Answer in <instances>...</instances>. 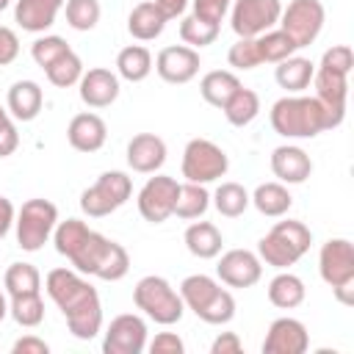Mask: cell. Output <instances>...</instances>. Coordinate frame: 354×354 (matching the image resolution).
<instances>
[{
    "label": "cell",
    "mask_w": 354,
    "mask_h": 354,
    "mask_svg": "<svg viewBox=\"0 0 354 354\" xmlns=\"http://www.w3.org/2000/svg\"><path fill=\"white\" fill-rule=\"evenodd\" d=\"M133 304L155 324L160 326H171L180 324L185 315V304L180 299V293L171 288V282L166 277L158 274H147L136 282L133 288Z\"/></svg>",
    "instance_id": "obj_5"
},
{
    "label": "cell",
    "mask_w": 354,
    "mask_h": 354,
    "mask_svg": "<svg viewBox=\"0 0 354 354\" xmlns=\"http://www.w3.org/2000/svg\"><path fill=\"white\" fill-rule=\"evenodd\" d=\"M221 288V282L218 279H213V277H207V274H188L183 282H180V299H183V304H185V310H191L194 315L210 301V296L216 293Z\"/></svg>",
    "instance_id": "obj_33"
},
{
    "label": "cell",
    "mask_w": 354,
    "mask_h": 354,
    "mask_svg": "<svg viewBox=\"0 0 354 354\" xmlns=\"http://www.w3.org/2000/svg\"><path fill=\"white\" fill-rule=\"evenodd\" d=\"M88 224L80 221V218H66V221H58L55 230H53V243H55V252L64 254L69 260V254L80 246V241L88 235Z\"/></svg>",
    "instance_id": "obj_42"
},
{
    "label": "cell",
    "mask_w": 354,
    "mask_h": 354,
    "mask_svg": "<svg viewBox=\"0 0 354 354\" xmlns=\"http://www.w3.org/2000/svg\"><path fill=\"white\" fill-rule=\"evenodd\" d=\"M227 64L232 69H241V72H249V69H257L263 61H260V50H257V41L254 39H238L230 50H227Z\"/></svg>",
    "instance_id": "obj_44"
},
{
    "label": "cell",
    "mask_w": 354,
    "mask_h": 354,
    "mask_svg": "<svg viewBox=\"0 0 354 354\" xmlns=\"http://www.w3.org/2000/svg\"><path fill=\"white\" fill-rule=\"evenodd\" d=\"M227 14L238 39H257L260 33L279 25L282 0H232Z\"/></svg>",
    "instance_id": "obj_10"
},
{
    "label": "cell",
    "mask_w": 354,
    "mask_h": 354,
    "mask_svg": "<svg viewBox=\"0 0 354 354\" xmlns=\"http://www.w3.org/2000/svg\"><path fill=\"white\" fill-rule=\"evenodd\" d=\"M196 318L205 321V324H210V326H224V324H230V321L235 318V296H232L227 288H218V290L210 296V301L196 313Z\"/></svg>",
    "instance_id": "obj_40"
},
{
    "label": "cell",
    "mask_w": 354,
    "mask_h": 354,
    "mask_svg": "<svg viewBox=\"0 0 354 354\" xmlns=\"http://www.w3.org/2000/svg\"><path fill=\"white\" fill-rule=\"evenodd\" d=\"M243 351V340L238 337V332H218L216 340L210 343V354H241Z\"/></svg>",
    "instance_id": "obj_50"
},
{
    "label": "cell",
    "mask_w": 354,
    "mask_h": 354,
    "mask_svg": "<svg viewBox=\"0 0 354 354\" xmlns=\"http://www.w3.org/2000/svg\"><path fill=\"white\" fill-rule=\"evenodd\" d=\"M130 194H133V180L127 177V171L111 169V171H102L97 183L80 194V210L88 218H102L119 210L130 199Z\"/></svg>",
    "instance_id": "obj_7"
},
{
    "label": "cell",
    "mask_w": 354,
    "mask_h": 354,
    "mask_svg": "<svg viewBox=\"0 0 354 354\" xmlns=\"http://www.w3.org/2000/svg\"><path fill=\"white\" fill-rule=\"evenodd\" d=\"M83 61H80V55L77 53H64L61 58H55L47 69H44V75H47V80L55 86V88H69V86H77V80L83 77Z\"/></svg>",
    "instance_id": "obj_39"
},
{
    "label": "cell",
    "mask_w": 354,
    "mask_h": 354,
    "mask_svg": "<svg viewBox=\"0 0 354 354\" xmlns=\"http://www.w3.org/2000/svg\"><path fill=\"white\" fill-rule=\"evenodd\" d=\"M122 91V83H119V75L105 69V66H91L88 72H83V77L77 80V94L83 100V105L100 111V108H108L116 102Z\"/></svg>",
    "instance_id": "obj_17"
},
{
    "label": "cell",
    "mask_w": 354,
    "mask_h": 354,
    "mask_svg": "<svg viewBox=\"0 0 354 354\" xmlns=\"http://www.w3.org/2000/svg\"><path fill=\"white\" fill-rule=\"evenodd\" d=\"M11 3H14V0H0V11H6V8L11 6Z\"/></svg>",
    "instance_id": "obj_55"
},
{
    "label": "cell",
    "mask_w": 354,
    "mask_h": 354,
    "mask_svg": "<svg viewBox=\"0 0 354 354\" xmlns=\"http://www.w3.org/2000/svg\"><path fill=\"white\" fill-rule=\"evenodd\" d=\"M66 0H14V22L28 33H44L55 25Z\"/></svg>",
    "instance_id": "obj_22"
},
{
    "label": "cell",
    "mask_w": 354,
    "mask_h": 354,
    "mask_svg": "<svg viewBox=\"0 0 354 354\" xmlns=\"http://www.w3.org/2000/svg\"><path fill=\"white\" fill-rule=\"evenodd\" d=\"M44 88L36 80H17L6 94V108L17 122H33L41 113Z\"/></svg>",
    "instance_id": "obj_23"
},
{
    "label": "cell",
    "mask_w": 354,
    "mask_h": 354,
    "mask_svg": "<svg viewBox=\"0 0 354 354\" xmlns=\"http://www.w3.org/2000/svg\"><path fill=\"white\" fill-rule=\"evenodd\" d=\"M307 348H310L307 326L299 318H290V315L274 318L266 337H263V351L266 354H304Z\"/></svg>",
    "instance_id": "obj_16"
},
{
    "label": "cell",
    "mask_w": 354,
    "mask_h": 354,
    "mask_svg": "<svg viewBox=\"0 0 354 354\" xmlns=\"http://www.w3.org/2000/svg\"><path fill=\"white\" fill-rule=\"evenodd\" d=\"M324 22H326V8L321 0H290L288 6H282L279 14V28L293 39L299 50L310 47L321 36Z\"/></svg>",
    "instance_id": "obj_9"
},
{
    "label": "cell",
    "mask_w": 354,
    "mask_h": 354,
    "mask_svg": "<svg viewBox=\"0 0 354 354\" xmlns=\"http://www.w3.org/2000/svg\"><path fill=\"white\" fill-rule=\"evenodd\" d=\"M221 113H224V119L232 127L252 124L257 119V113H260V97H257V91L246 88V86H238L235 94L221 105Z\"/></svg>",
    "instance_id": "obj_32"
},
{
    "label": "cell",
    "mask_w": 354,
    "mask_h": 354,
    "mask_svg": "<svg viewBox=\"0 0 354 354\" xmlns=\"http://www.w3.org/2000/svg\"><path fill=\"white\" fill-rule=\"evenodd\" d=\"M64 14H66V25L72 30H94L100 22V0H66L64 3Z\"/></svg>",
    "instance_id": "obj_41"
},
{
    "label": "cell",
    "mask_w": 354,
    "mask_h": 354,
    "mask_svg": "<svg viewBox=\"0 0 354 354\" xmlns=\"http://www.w3.org/2000/svg\"><path fill=\"white\" fill-rule=\"evenodd\" d=\"M166 141L155 133H138L127 141V166L138 174H155L166 163Z\"/></svg>",
    "instance_id": "obj_21"
},
{
    "label": "cell",
    "mask_w": 354,
    "mask_h": 354,
    "mask_svg": "<svg viewBox=\"0 0 354 354\" xmlns=\"http://www.w3.org/2000/svg\"><path fill=\"white\" fill-rule=\"evenodd\" d=\"M254 41H257V50H260V61L263 64H279V61L296 55V50H299L293 44V39L282 28H271V30L260 33Z\"/></svg>",
    "instance_id": "obj_36"
},
{
    "label": "cell",
    "mask_w": 354,
    "mask_h": 354,
    "mask_svg": "<svg viewBox=\"0 0 354 354\" xmlns=\"http://www.w3.org/2000/svg\"><path fill=\"white\" fill-rule=\"evenodd\" d=\"M249 199H252V205L257 207V213H260V216H268V218H282V216L290 210V205H293V196H290L288 185L279 183V180L260 183V185L249 194Z\"/></svg>",
    "instance_id": "obj_26"
},
{
    "label": "cell",
    "mask_w": 354,
    "mask_h": 354,
    "mask_svg": "<svg viewBox=\"0 0 354 354\" xmlns=\"http://www.w3.org/2000/svg\"><path fill=\"white\" fill-rule=\"evenodd\" d=\"M318 274L332 290L354 285V243L348 238H329L318 252Z\"/></svg>",
    "instance_id": "obj_13"
},
{
    "label": "cell",
    "mask_w": 354,
    "mask_h": 354,
    "mask_svg": "<svg viewBox=\"0 0 354 354\" xmlns=\"http://www.w3.org/2000/svg\"><path fill=\"white\" fill-rule=\"evenodd\" d=\"M69 263L83 277H97L102 282H119L130 271L127 249L94 230H88V235L80 241V246L69 254Z\"/></svg>",
    "instance_id": "obj_3"
},
{
    "label": "cell",
    "mask_w": 354,
    "mask_h": 354,
    "mask_svg": "<svg viewBox=\"0 0 354 354\" xmlns=\"http://www.w3.org/2000/svg\"><path fill=\"white\" fill-rule=\"evenodd\" d=\"M11 354H50V346L36 335H25V337L14 340Z\"/></svg>",
    "instance_id": "obj_51"
},
{
    "label": "cell",
    "mask_w": 354,
    "mask_h": 354,
    "mask_svg": "<svg viewBox=\"0 0 354 354\" xmlns=\"http://www.w3.org/2000/svg\"><path fill=\"white\" fill-rule=\"evenodd\" d=\"M191 6H194L191 14H196V17L207 19V22H218L221 25V19L227 17L232 0H191Z\"/></svg>",
    "instance_id": "obj_47"
},
{
    "label": "cell",
    "mask_w": 354,
    "mask_h": 354,
    "mask_svg": "<svg viewBox=\"0 0 354 354\" xmlns=\"http://www.w3.org/2000/svg\"><path fill=\"white\" fill-rule=\"evenodd\" d=\"M147 348H149V354H183L185 343L174 332H158L152 340H147Z\"/></svg>",
    "instance_id": "obj_48"
},
{
    "label": "cell",
    "mask_w": 354,
    "mask_h": 354,
    "mask_svg": "<svg viewBox=\"0 0 354 354\" xmlns=\"http://www.w3.org/2000/svg\"><path fill=\"white\" fill-rule=\"evenodd\" d=\"M268 122H271L274 133L288 141L315 138L326 130L340 127V122L321 105V100L315 94L313 97H304V94L279 97L268 111Z\"/></svg>",
    "instance_id": "obj_2"
},
{
    "label": "cell",
    "mask_w": 354,
    "mask_h": 354,
    "mask_svg": "<svg viewBox=\"0 0 354 354\" xmlns=\"http://www.w3.org/2000/svg\"><path fill=\"white\" fill-rule=\"evenodd\" d=\"M8 318V293L0 288V324Z\"/></svg>",
    "instance_id": "obj_54"
},
{
    "label": "cell",
    "mask_w": 354,
    "mask_h": 354,
    "mask_svg": "<svg viewBox=\"0 0 354 354\" xmlns=\"http://www.w3.org/2000/svg\"><path fill=\"white\" fill-rule=\"evenodd\" d=\"M3 290L8 296H22V293H39L41 290V274L33 263H11L3 277Z\"/></svg>",
    "instance_id": "obj_35"
},
{
    "label": "cell",
    "mask_w": 354,
    "mask_h": 354,
    "mask_svg": "<svg viewBox=\"0 0 354 354\" xmlns=\"http://www.w3.org/2000/svg\"><path fill=\"white\" fill-rule=\"evenodd\" d=\"M17 55H19V36H17V30L0 25V66L14 64Z\"/></svg>",
    "instance_id": "obj_49"
},
{
    "label": "cell",
    "mask_w": 354,
    "mask_h": 354,
    "mask_svg": "<svg viewBox=\"0 0 354 354\" xmlns=\"http://www.w3.org/2000/svg\"><path fill=\"white\" fill-rule=\"evenodd\" d=\"M177 188H180V183H177L174 177L155 171V174L141 185L138 199H136L141 218L149 221V224H163V221L171 216V210H174Z\"/></svg>",
    "instance_id": "obj_12"
},
{
    "label": "cell",
    "mask_w": 354,
    "mask_h": 354,
    "mask_svg": "<svg viewBox=\"0 0 354 354\" xmlns=\"http://www.w3.org/2000/svg\"><path fill=\"white\" fill-rule=\"evenodd\" d=\"M199 66H202L199 50H194L188 44H169V47H163L155 55V64H152L158 77L163 83H171V86L191 83L199 75Z\"/></svg>",
    "instance_id": "obj_14"
},
{
    "label": "cell",
    "mask_w": 354,
    "mask_h": 354,
    "mask_svg": "<svg viewBox=\"0 0 354 354\" xmlns=\"http://www.w3.org/2000/svg\"><path fill=\"white\" fill-rule=\"evenodd\" d=\"M105 138H108V124L100 113L94 111H83V113H75L66 124V141L72 149L77 152H97L105 147Z\"/></svg>",
    "instance_id": "obj_18"
},
{
    "label": "cell",
    "mask_w": 354,
    "mask_h": 354,
    "mask_svg": "<svg viewBox=\"0 0 354 354\" xmlns=\"http://www.w3.org/2000/svg\"><path fill=\"white\" fill-rule=\"evenodd\" d=\"M218 28H221L218 22H207V19L196 17V14H188V17L180 19V39L188 47L202 50V47H207V44H213L218 39Z\"/></svg>",
    "instance_id": "obj_38"
},
{
    "label": "cell",
    "mask_w": 354,
    "mask_h": 354,
    "mask_svg": "<svg viewBox=\"0 0 354 354\" xmlns=\"http://www.w3.org/2000/svg\"><path fill=\"white\" fill-rule=\"evenodd\" d=\"M216 277L227 288H252L263 277V260L249 249H227L216 263Z\"/></svg>",
    "instance_id": "obj_15"
},
{
    "label": "cell",
    "mask_w": 354,
    "mask_h": 354,
    "mask_svg": "<svg viewBox=\"0 0 354 354\" xmlns=\"http://www.w3.org/2000/svg\"><path fill=\"white\" fill-rule=\"evenodd\" d=\"M166 14L155 6V0H144L138 6H133V11L127 14V33L138 41H152L163 33L166 28Z\"/></svg>",
    "instance_id": "obj_25"
},
{
    "label": "cell",
    "mask_w": 354,
    "mask_h": 354,
    "mask_svg": "<svg viewBox=\"0 0 354 354\" xmlns=\"http://www.w3.org/2000/svg\"><path fill=\"white\" fill-rule=\"evenodd\" d=\"M180 169H183V177L188 183H199V185H207V183H216L227 174L230 169V158L227 152L210 141V138H191L183 149V160H180Z\"/></svg>",
    "instance_id": "obj_8"
},
{
    "label": "cell",
    "mask_w": 354,
    "mask_h": 354,
    "mask_svg": "<svg viewBox=\"0 0 354 354\" xmlns=\"http://www.w3.org/2000/svg\"><path fill=\"white\" fill-rule=\"evenodd\" d=\"M72 47L66 44V39L64 36H55V33H44V36H39L33 44H30V58H33V64L36 66H41V69H47L55 58H61L64 53H69Z\"/></svg>",
    "instance_id": "obj_43"
},
{
    "label": "cell",
    "mask_w": 354,
    "mask_h": 354,
    "mask_svg": "<svg viewBox=\"0 0 354 354\" xmlns=\"http://www.w3.org/2000/svg\"><path fill=\"white\" fill-rule=\"evenodd\" d=\"M210 205L224 216V218H238L246 213V207L252 205L249 191L241 183H221L213 194H210Z\"/></svg>",
    "instance_id": "obj_34"
},
{
    "label": "cell",
    "mask_w": 354,
    "mask_h": 354,
    "mask_svg": "<svg viewBox=\"0 0 354 354\" xmlns=\"http://www.w3.org/2000/svg\"><path fill=\"white\" fill-rule=\"evenodd\" d=\"M183 241H185V249L199 257V260H213L221 254L224 249V235L221 230L213 224V221H191L183 232Z\"/></svg>",
    "instance_id": "obj_24"
},
{
    "label": "cell",
    "mask_w": 354,
    "mask_h": 354,
    "mask_svg": "<svg viewBox=\"0 0 354 354\" xmlns=\"http://www.w3.org/2000/svg\"><path fill=\"white\" fill-rule=\"evenodd\" d=\"M307 296V288H304V279L296 277L293 271L282 268L271 277L268 282V301L279 310H296Z\"/></svg>",
    "instance_id": "obj_28"
},
{
    "label": "cell",
    "mask_w": 354,
    "mask_h": 354,
    "mask_svg": "<svg viewBox=\"0 0 354 354\" xmlns=\"http://www.w3.org/2000/svg\"><path fill=\"white\" fill-rule=\"evenodd\" d=\"M44 290L66 318L75 340H94L102 332V301L97 288L75 268H53L44 277Z\"/></svg>",
    "instance_id": "obj_1"
},
{
    "label": "cell",
    "mask_w": 354,
    "mask_h": 354,
    "mask_svg": "<svg viewBox=\"0 0 354 354\" xmlns=\"http://www.w3.org/2000/svg\"><path fill=\"white\" fill-rule=\"evenodd\" d=\"M313 86H315V97L321 100V105L337 122H343V116H346V100H348V75L346 72L326 69V66H315Z\"/></svg>",
    "instance_id": "obj_20"
},
{
    "label": "cell",
    "mask_w": 354,
    "mask_h": 354,
    "mask_svg": "<svg viewBox=\"0 0 354 354\" xmlns=\"http://www.w3.org/2000/svg\"><path fill=\"white\" fill-rule=\"evenodd\" d=\"M58 224V207L50 199H28L17 210L14 230H17V246L22 252H39L50 238Z\"/></svg>",
    "instance_id": "obj_6"
},
{
    "label": "cell",
    "mask_w": 354,
    "mask_h": 354,
    "mask_svg": "<svg viewBox=\"0 0 354 354\" xmlns=\"http://www.w3.org/2000/svg\"><path fill=\"white\" fill-rule=\"evenodd\" d=\"M310 243H313V232L304 221H296V218H285V221H277L260 241H257V257L282 271V268H290L296 266L307 252H310Z\"/></svg>",
    "instance_id": "obj_4"
},
{
    "label": "cell",
    "mask_w": 354,
    "mask_h": 354,
    "mask_svg": "<svg viewBox=\"0 0 354 354\" xmlns=\"http://www.w3.org/2000/svg\"><path fill=\"white\" fill-rule=\"evenodd\" d=\"M8 315L25 326V329H33L44 321V299H41V290L39 293H22V296H8Z\"/></svg>",
    "instance_id": "obj_37"
},
{
    "label": "cell",
    "mask_w": 354,
    "mask_h": 354,
    "mask_svg": "<svg viewBox=\"0 0 354 354\" xmlns=\"http://www.w3.org/2000/svg\"><path fill=\"white\" fill-rule=\"evenodd\" d=\"M152 72V53L144 44H127L116 55V75L127 83H141Z\"/></svg>",
    "instance_id": "obj_29"
},
{
    "label": "cell",
    "mask_w": 354,
    "mask_h": 354,
    "mask_svg": "<svg viewBox=\"0 0 354 354\" xmlns=\"http://www.w3.org/2000/svg\"><path fill=\"white\" fill-rule=\"evenodd\" d=\"M268 166L274 171V177L285 185H301L310 174H313V160L310 155L296 147V144H279L271 149Z\"/></svg>",
    "instance_id": "obj_19"
},
{
    "label": "cell",
    "mask_w": 354,
    "mask_h": 354,
    "mask_svg": "<svg viewBox=\"0 0 354 354\" xmlns=\"http://www.w3.org/2000/svg\"><path fill=\"white\" fill-rule=\"evenodd\" d=\"M17 147H19V133H17L14 116L8 113L6 105H0V158L14 155Z\"/></svg>",
    "instance_id": "obj_46"
},
{
    "label": "cell",
    "mask_w": 354,
    "mask_h": 354,
    "mask_svg": "<svg viewBox=\"0 0 354 354\" xmlns=\"http://www.w3.org/2000/svg\"><path fill=\"white\" fill-rule=\"evenodd\" d=\"M14 218H17V207H14V202H11L8 196H0V241L11 232Z\"/></svg>",
    "instance_id": "obj_52"
},
{
    "label": "cell",
    "mask_w": 354,
    "mask_h": 354,
    "mask_svg": "<svg viewBox=\"0 0 354 354\" xmlns=\"http://www.w3.org/2000/svg\"><path fill=\"white\" fill-rule=\"evenodd\" d=\"M210 207V191L199 183H183L177 188V199H174V210L171 216L183 218V221H194V218H202Z\"/></svg>",
    "instance_id": "obj_31"
},
{
    "label": "cell",
    "mask_w": 354,
    "mask_h": 354,
    "mask_svg": "<svg viewBox=\"0 0 354 354\" xmlns=\"http://www.w3.org/2000/svg\"><path fill=\"white\" fill-rule=\"evenodd\" d=\"M191 0H155V6L166 14V19H174V17H183V11L188 8Z\"/></svg>",
    "instance_id": "obj_53"
},
{
    "label": "cell",
    "mask_w": 354,
    "mask_h": 354,
    "mask_svg": "<svg viewBox=\"0 0 354 354\" xmlns=\"http://www.w3.org/2000/svg\"><path fill=\"white\" fill-rule=\"evenodd\" d=\"M238 86H241V80H238L235 72H230V69H210V72H205L202 80H199V94H202V100H205L207 105L221 108V105L235 94Z\"/></svg>",
    "instance_id": "obj_30"
},
{
    "label": "cell",
    "mask_w": 354,
    "mask_h": 354,
    "mask_svg": "<svg viewBox=\"0 0 354 354\" xmlns=\"http://www.w3.org/2000/svg\"><path fill=\"white\" fill-rule=\"evenodd\" d=\"M318 66H326V69H335V72H346L351 75V66H354V53L348 44H332L329 50H324Z\"/></svg>",
    "instance_id": "obj_45"
},
{
    "label": "cell",
    "mask_w": 354,
    "mask_h": 354,
    "mask_svg": "<svg viewBox=\"0 0 354 354\" xmlns=\"http://www.w3.org/2000/svg\"><path fill=\"white\" fill-rule=\"evenodd\" d=\"M147 321L136 313L111 318L102 329V354H141L147 351Z\"/></svg>",
    "instance_id": "obj_11"
},
{
    "label": "cell",
    "mask_w": 354,
    "mask_h": 354,
    "mask_svg": "<svg viewBox=\"0 0 354 354\" xmlns=\"http://www.w3.org/2000/svg\"><path fill=\"white\" fill-rule=\"evenodd\" d=\"M313 72H315V64L304 55H290L285 61L277 64L274 69V80L279 88H285L288 94H301L304 88H310L313 83Z\"/></svg>",
    "instance_id": "obj_27"
}]
</instances>
